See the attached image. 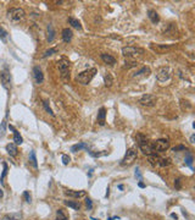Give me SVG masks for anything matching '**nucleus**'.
<instances>
[{"instance_id": "1", "label": "nucleus", "mask_w": 195, "mask_h": 220, "mask_svg": "<svg viewBox=\"0 0 195 220\" xmlns=\"http://www.w3.org/2000/svg\"><path fill=\"white\" fill-rule=\"evenodd\" d=\"M96 72H98V70H96L95 67L88 69V70L81 72V73L77 76V82H79L81 84H88V83L94 78V76L96 75Z\"/></svg>"}, {"instance_id": "2", "label": "nucleus", "mask_w": 195, "mask_h": 220, "mask_svg": "<svg viewBox=\"0 0 195 220\" xmlns=\"http://www.w3.org/2000/svg\"><path fill=\"white\" fill-rule=\"evenodd\" d=\"M150 143H151V148H153L154 154L165 152L170 148V141L166 138H160V140H156V141L150 142Z\"/></svg>"}, {"instance_id": "3", "label": "nucleus", "mask_w": 195, "mask_h": 220, "mask_svg": "<svg viewBox=\"0 0 195 220\" xmlns=\"http://www.w3.org/2000/svg\"><path fill=\"white\" fill-rule=\"evenodd\" d=\"M148 159L153 166H157V168H165V166H168L171 164V160L168 158H161L156 154L148 155Z\"/></svg>"}, {"instance_id": "4", "label": "nucleus", "mask_w": 195, "mask_h": 220, "mask_svg": "<svg viewBox=\"0 0 195 220\" xmlns=\"http://www.w3.org/2000/svg\"><path fill=\"white\" fill-rule=\"evenodd\" d=\"M25 16H26V12L21 8H12L8 12V19L12 22H20L21 20L25 19Z\"/></svg>"}, {"instance_id": "5", "label": "nucleus", "mask_w": 195, "mask_h": 220, "mask_svg": "<svg viewBox=\"0 0 195 220\" xmlns=\"http://www.w3.org/2000/svg\"><path fill=\"white\" fill-rule=\"evenodd\" d=\"M137 157H138V151H137L135 147H132V148L127 149V152H126V154H124V157H123V159L121 161V165L126 166V165L133 164L135 161Z\"/></svg>"}, {"instance_id": "6", "label": "nucleus", "mask_w": 195, "mask_h": 220, "mask_svg": "<svg viewBox=\"0 0 195 220\" xmlns=\"http://www.w3.org/2000/svg\"><path fill=\"white\" fill-rule=\"evenodd\" d=\"M0 81H2L3 87L6 91H10L11 88V75L8 67H5L3 71H0Z\"/></svg>"}, {"instance_id": "7", "label": "nucleus", "mask_w": 195, "mask_h": 220, "mask_svg": "<svg viewBox=\"0 0 195 220\" xmlns=\"http://www.w3.org/2000/svg\"><path fill=\"white\" fill-rule=\"evenodd\" d=\"M156 100H157L156 99V96H154V94H144V96H141L139 98L138 103L140 105H143V107H149V108H151V107H154L156 104Z\"/></svg>"}, {"instance_id": "8", "label": "nucleus", "mask_w": 195, "mask_h": 220, "mask_svg": "<svg viewBox=\"0 0 195 220\" xmlns=\"http://www.w3.org/2000/svg\"><path fill=\"white\" fill-rule=\"evenodd\" d=\"M172 76V70L171 67H161L157 72H156V78L159 82H166L171 78Z\"/></svg>"}, {"instance_id": "9", "label": "nucleus", "mask_w": 195, "mask_h": 220, "mask_svg": "<svg viewBox=\"0 0 195 220\" xmlns=\"http://www.w3.org/2000/svg\"><path fill=\"white\" fill-rule=\"evenodd\" d=\"M122 54L124 56H127V58H131V56L144 54V50L141 48H135V47H123L122 48Z\"/></svg>"}, {"instance_id": "10", "label": "nucleus", "mask_w": 195, "mask_h": 220, "mask_svg": "<svg viewBox=\"0 0 195 220\" xmlns=\"http://www.w3.org/2000/svg\"><path fill=\"white\" fill-rule=\"evenodd\" d=\"M59 70L61 72V77L66 78L68 76V71H70V63L66 59H61L59 61Z\"/></svg>"}, {"instance_id": "11", "label": "nucleus", "mask_w": 195, "mask_h": 220, "mask_svg": "<svg viewBox=\"0 0 195 220\" xmlns=\"http://www.w3.org/2000/svg\"><path fill=\"white\" fill-rule=\"evenodd\" d=\"M33 78H34V82L37 84H41L44 82V75H43V71L39 66L33 67Z\"/></svg>"}, {"instance_id": "12", "label": "nucleus", "mask_w": 195, "mask_h": 220, "mask_svg": "<svg viewBox=\"0 0 195 220\" xmlns=\"http://www.w3.org/2000/svg\"><path fill=\"white\" fill-rule=\"evenodd\" d=\"M105 119H106V109L103 107L99 109V113H98V124L100 126H104L105 125Z\"/></svg>"}, {"instance_id": "13", "label": "nucleus", "mask_w": 195, "mask_h": 220, "mask_svg": "<svg viewBox=\"0 0 195 220\" xmlns=\"http://www.w3.org/2000/svg\"><path fill=\"white\" fill-rule=\"evenodd\" d=\"M65 195L68 196V197H73V198H82V197H85V191H71V190H67L65 191Z\"/></svg>"}, {"instance_id": "14", "label": "nucleus", "mask_w": 195, "mask_h": 220, "mask_svg": "<svg viewBox=\"0 0 195 220\" xmlns=\"http://www.w3.org/2000/svg\"><path fill=\"white\" fill-rule=\"evenodd\" d=\"M61 36H62V40H64V42H66V43L71 42V39H72V37H73L72 29H70V28H64Z\"/></svg>"}, {"instance_id": "15", "label": "nucleus", "mask_w": 195, "mask_h": 220, "mask_svg": "<svg viewBox=\"0 0 195 220\" xmlns=\"http://www.w3.org/2000/svg\"><path fill=\"white\" fill-rule=\"evenodd\" d=\"M9 128L14 131V142H15V144H16V146H17V144H22L23 138H22V136L18 134V132L15 130V127H14V126H11V125H9Z\"/></svg>"}, {"instance_id": "16", "label": "nucleus", "mask_w": 195, "mask_h": 220, "mask_svg": "<svg viewBox=\"0 0 195 220\" xmlns=\"http://www.w3.org/2000/svg\"><path fill=\"white\" fill-rule=\"evenodd\" d=\"M148 17H149V20H150L154 25H156V23L160 22V16H159V14H157L155 10H149V11H148Z\"/></svg>"}, {"instance_id": "17", "label": "nucleus", "mask_w": 195, "mask_h": 220, "mask_svg": "<svg viewBox=\"0 0 195 220\" xmlns=\"http://www.w3.org/2000/svg\"><path fill=\"white\" fill-rule=\"evenodd\" d=\"M100 58H101V60L105 63V64H109V65H115L116 64V59L112 56V55H110V54H101L100 55Z\"/></svg>"}, {"instance_id": "18", "label": "nucleus", "mask_w": 195, "mask_h": 220, "mask_svg": "<svg viewBox=\"0 0 195 220\" xmlns=\"http://www.w3.org/2000/svg\"><path fill=\"white\" fill-rule=\"evenodd\" d=\"M82 149H84V151H88V152H89V147H88V144H87L85 142L77 143V144H74V146H72V147H71V152H73V153L78 152V151H82Z\"/></svg>"}, {"instance_id": "19", "label": "nucleus", "mask_w": 195, "mask_h": 220, "mask_svg": "<svg viewBox=\"0 0 195 220\" xmlns=\"http://www.w3.org/2000/svg\"><path fill=\"white\" fill-rule=\"evenodd\" d=\"M6 151H8V153H9V155H11V157H16L17 155V146L15 144V143H9L8 146H6Z\"/></svg>"}, {"instance_id": "20", "label": "nucleus", "mask_w": 195, "mask_h": 220, "mask_svg": "<svg viewBox=\"0 0 195 220\" xmlns=\"http://www.w3.org/2000/svg\"><path fill=\"white\" fill-rule=\"evenodd\" d=\"M150 47H151V49H154L155 52H157V53H160V54H161V53H164L165 50H167L171 46H160V44L155 46L154 43H151V44H150Z\"/></svg>"}, {"instance_id": "21", "label": "nucleus", "mask_w": 195, "mask_h": 220, "mask_svg": "<svg viewBox=\"0 0 195 220\" xmlns=\"http://www.w3.org/2000/svg\"><path fill=\"white\" fill-rule=\"evenodd\" d=\"M149 73H150V69H149L148 66H144V67H141L139 71H137L135 73H133V77H140V76H144V75L148 76Z\"/></svg>"}, {"instance_id": "22", "label": "nucleus", "mask_w": 195, "mask_h": 220, "mask_svg": "<svg viewBox=\"0 0 195 220\" xmlns=\"http://www.w3.org/2000/svg\"><path fill=\"white\" fill-rule=\"evenodd\" d=\"M54 38H55V31L53 28V25L49 23L48 25V42L51 43L54 40Z\"/></svg>"}, {"instance_id": "23", "label": "nucleus", "mask_w": 195, "mask_h": 220, "mask_svg": "<svg viewBox=\"0 0 195 220\" xmlns=\"http://www.w3.org/2000/svg\"><path fill=\"white\" fill-rule=\"evenodd\" d=\"M64 204L70 207V208H72V209H74V210H79L81 209V204L78 202H74V201H64Z\"/></svg>"}, {"instance_id": "24", "label": "nucleus", "mask_w": 195, "mask_h": 220, "mask_svg": "<svg viewBox=\"0 0 195 220\" xmlns=\"http://www.w3.org/2000/svg\"><path fill=\"white\" fill-rule=\"evenodd\" d=\"M68 23L73 27V28H77V29H82V25L81 22L77 20V19H73V17H68Z\"/></svg>"}, {"instance_id": "25", "label": "nucleus", "mask_w": 195, "mask_h": 220, "mask_svg": "<svg viewBox=\"0 0 195 220\" xmlns=\"http://www.w3.org/2000/svg\"><path fill=\"white\" fill-rule=\"evenodd\" d=\"M104 80H105V86H106V87H111V86H112V83H114V77H112L111 73L107 72V73L105 75Z\"/></svg>"}, {"instance_id": "26", "label": "nucleus", "mask_w": 195, "mask_h": 220, "mask_svg": "<svg viewBox=\"0 0 195 220\" xmlns=\"http://www.w3.org/2000/svg\"><path fill=\"white\" fill-rule=\"evenodd\" d=\"M56 220H67V215L64 213L62 209L56 210Z\"/></svg>"}, {"instance_id": "27", "label": "nucleus", "mask_w": 195, "mask_h": 220, "mask_svg": "<svg viewBox=\"0 0 195 220\" xmlns=\"http://www.w3.org/2000/svg\"><path fill=\"white\" fill-rule=\"evenodd\" d=\"M29 158H31V164L33 165V168H38V163H37V158H35V153L34 151H31V154H29Z\"/></svg>"}, {"instance_id": "28", "label": "nucleus", "mask_w": 195, "mask_h": 220, "mask_svg": "<svg viewBox=\"0 0 195 220\" xmlns=\"http://www.w3.org/2000/svg\"><path fill=\"white\" fill-rule=\"evenodd\" d=\"M184 161H185V164L190 168V169H193V155L188 152L187 153V157H185V159H184Z\"/></svg>"}, {"instance_id": "29", "label": "nucleus", "mask_w": 195, "mask_h": 220, "mask_svg": "<svg viewBox=\"0 0 195 220\" xmlns=\"http://www.w3.org/2000/svg\"><path fill=\"white\" fill-rule=\"evenodd\" d=\"M3 166H4V170H3V174H2V178H0V184H2V185H4L5 176H6V174H8V165L4 163V164H3Z\"/></svg>"}, {"instance_id": "30", "label": "nucleus", "mask_w": 195, "mask_h": 220, "mask_svg": "<svg viewBox=\"0 0 195 220\" xmlns=\"http://www.w3.org/2000/svg\"><path fill=\"white\" fill-rule=\"evenodd\" d=\"M56 53H58V50H56L55 48H50V49H48L46 52H44L43 58H48V56H50V55H53V54H56Z\"/></svg>"}, {"instance_id": "31", "label": "nucleus", "mask_w": 195, "mask_h": 220, "mask_svg": "<svg viewBox=\"0 0 195 220\" xmlns=\"http://www.w3.org/2000/svg\"><path fill=\"white\" fill-rule=\"evenodd\" d=\"M43 107H44V109L46 110V113H49L51 116H55L54 111L51 110V108H50V107H49V104H48V102H46V100H44V102H43Z\"/></svg>"}, {"instance_id": "32", "label": "nucleus", "mask_w": 195, "mask_h": 220, "mask_svg": "<svg viewBox=\"0 0 195 220\" xmlns=\"http://www.w3.org/2000/svg\"><path fill=\"white\" fill-rule=\"evenodd\" d=\"M2 220H18V215H15V214H8L5 216H3Z\"/></svg>"}, {"instance_id": "33", "label": "nucleus", "mask_w": 195, "mask_h": 220, "mask_svg": "<svg viewBox=\"0 0 195 220\" xmlns=\"http://www.w3.org/2000/svg\"><path fill=\"white\" fill-rule=\"evenodd\" d=\"M23 198H25V201H26L27 203H31V202H32V197H31V195H29L28 191H25V192H23Z\"/></svg>"}, {"instance_id": "34", "label": "nucleus", "mask_w": 195, "mask_h": 220, "mask_svg": "<svg viewBox=\"0 0 195 220\" xmlns=\"http://www.w3.org/2000/svg\"><path fill=\"white\" fill-rule=\"evenodd\" d=\"M179 151H188V149L185 148V146H182V144L180 146H176V147L172 148V152H174V153L176 152H179Z\"/></svg>"}, {"instance_id": "35", "label": "nucleus", "mask_w": 195, "mask_h": 220, "mask_svg": "<svg viewBox=\"0 0 195 220\" xmlns=\"http://www.w3.org/2000/svg\"><path fill=\"white\" fill-rule=\"evenodd\" d=\"M124 64H126V65H124V69L134 67V66H137V65H138V63H135V61H132V63H129V61H126Z\"/></svg>"}, {"instance_id": "36", "label": "nucleus", "mask_w": 195, "mask_h": 220, "mask_svg": "<svg viewBox=\"0 0 195 220\" xmlns=\"http://www.w3.org/2000/svg\"><path fill=\"white\" fill-rule=\"evenodd\" d=\"M6 36H8V32H6L2 26H0V38H2V39H5Z\"/></svg>"}, {"instance_id": "37", "label": "nucleus", "mask_w": 195, "mask_h": 220, "mask_svg": "<svg viewBox=\"0 0 195 220\" xmlns=\"http://www.w3.org/2000/svg\"><path fill=\"white\" fill-rule=\"evenodd\" d=\"M61 158H62V163H64L65 165H67V164H68V163L71 161V158H70V157H68L67 154H64V155L61 157Z\"/></svg>"}, {"instance_id": "38", "label": "nucleus", "mask_w": 195, "mask_h": 220, "mask_svg": "<svg viewBox=\"0 0 195 220\" xmlns=\"http://www.w3.org/2000/svg\"><path fill=\"white\" fill-rule=\"evenodd\" d=\"M182 179H176V181H174V187L177 188V190H180V187H182Z\"/></svg>"}, {"instance_id": "39", "label": "nucleus", "mask_w": 195, "mask_h": 220, "mask_svg": "<svg viewBox=\"0 0 195 220\" xmlns=\"http://www.w3.org/2000/svg\"><path fill=\"white\" fill-rule=\"evenodd\" d=\"M109 152H104V153H93V152H89V154L91 155V157H95V158H98V157H101V155H106Z\"/></svg>"}, {"instance_id": "40", "label": "nucleus", "mask_w": 195, "mask_h": 220, "mask_svg": "<svg viewBox=\"0 0 195 220\" xmlns=\"http://www.w3.org/2000/svg\"><path fill=\"white\" fill-rule=\"evenodd\" d=\"M85 204H87V208H88L89 210L93 208V203H91V199H90V198H87V199H85Z\"/></svg>"}, {"instance_id": "41", "label": "nucleus", "mask_w": 195, "mask_h": 220, "mask_svg": "<svg viewBox=\"0 0 195 220\" xmlns=\"http://www.w3.org/2000/svg\"><path fill=\"white\" fill-rule=\"evenodd\" d=\"M135 176L138 178V180H139V181H141V180H143V178H141V174H140V171H139V169H138V168L135 169Z\"/></svg>"}, {"instance_id": "42", "label": "nucleus", "mask_w": 195, "mask_h": 220, "mask_svg": "<svg viewBox=\"0 0 195 220\" xmlns=\"http://www.w3.org/2000/svg\"><path fill=\"white\" fill-rule=\"evenodd\" d=\"M171 216H172V218H173V219H176V220H177V219H178V216H177V215H176V214H174V213H172V214H171Z\"/></svg>"}, {"instance_id": "43", "label": "nucleus", "mask_w": 195, "mask_h": 220, "mask_svg": "<svg viewBox=\"0 0 195 220\" xmlns=\"http://www.w3.org/2000/svg\"><path fill=\"white\" fill-rule=\"evenodd\" d=\"M194 135H191V137H190V143H194Z\"/></svg>"}, {"instance_id": "44", "label": "nucleus", "mask_w": 195, "mask_h": 220, "mask_svg": "<svg viewBox=\"0 0 195 220\" xmlns=\"http://www.w3.org/2000/svg\"><path fill=\"white\" fill-rule=\"evenodd\" d=\"M139 187H141V188H144L145 187V185L143 184V182H139Z\"/></svg>"}, {"instance_id": "45", "label": "nucleus", "mask_w": 195, "mask_h": 220, "mask_svg": "<svg viewBox=\"0 0 195 220\" xmlns=\"http://www.w3.org/2000/svg\"><path fill=\"white\" fill-rule=\"evenodd\" d=\"M3 196H4V192H3V191H2V190H0V198H2V197H3Z\"/></svg>"}, {"instance_id": "46", "label": "nucleus", "mask_w": 195, "mask_h": 220, "mask_svg": "<svg viewBox=\"0 0 195 220\" xmlns=\"http://www.w3.org/2000/svg\"><path fill=\"white\" fill-rule=\"evenodd\" d=\"M118 188L120 190H123V185H118Z\"/></svg>"}, {"instance_id": "47", "label": "nucleus", "mask_w": 195, "mask_h": 220, "mask_svg": "<svg viewBox=\"0 0 195 220\" xmlns=\"http://www.w3.org/2000/svg\"><path fill=\"white\" fill-rule=\"evenodd\" d=\"M91 220H99V219H94V218H91Z\"/></svg>"}]
</instances>
